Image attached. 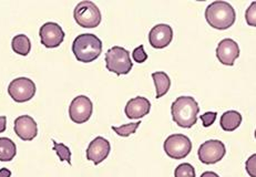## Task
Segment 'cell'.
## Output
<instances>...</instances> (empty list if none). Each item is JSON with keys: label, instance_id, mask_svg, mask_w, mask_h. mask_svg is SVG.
I'll return each instance as SVG.
<instances>
[{"label": "cell", "instance_id": "d6986e66", "mask_svg": "<svg viewBox=\"0 0 256 177\" xmlns=\"http://www.w3.org/2000/svg\"><path fill=\"white\" fill-rule=\"evenodd\" d=\"M12 48L14 52L20 55H28L30 50H32V41L26 34H18L14 35L12 41Z\"/></svg>", "mask_w": 256, "mask_h": 177}, {"label": "cell", "instance_id": "6da1fadb", "mask_svg": "<svg viewBox=\"0 0 256 177\" xmlns=\"http://www.w3.org/2000/svg\"><path fill=\"white\" fill-rule=\"evenodd\" d=\"M198 112V103L192 97H178L171 105L173 121L183 129H191L196 124Z\"/></svg>", "mask_w": 256, "mask_h": 177}, {"label": "cell", "instance_id": "8992f818", "mask_svg": "<svg viewBox=\"0 0 256 177\" xmlns=\"http://www.w3.org/2000/svg\"><path fill=\"white\" fill-rule=\"evenodd\" d=\"M166 154L173 160H182L191 153L192 142L184 134H172L164 141Z\"/></svg>", "mask_w": 256, "mask_h": 177}, {"label": "cell", "instance_id": "ac0fdd59", "mask_svg": "<svg viewBox=\"0 0 256 177\" xmlns=\"http://www.w3.org/2000/svg\"><path fill=\"white\" fill-rule=\"evenodd\" d=\"M17 154V146L8 138H0V161L10 162Z\"/></svg>", "mask_w": 256, "mask_h": 177}, {"label": "cell", "instance_id": "cb8c5ba5", "mask_svg": "<svg viewBox=\"0 0 256 177\" xmlns=\"http://www.w3.org/2000/svg\"><path fill=\"white\" fill-rule=\"evenodd\" d=\"M256 2L253 1L250 3V6L246 9V12H245V19H246V22L250 24V27L256 26Z\"/></svg>", "mask_w": 256, "mask_h": 177}, {"label": "cell", "instance_id": "277c9868", "mask_svg": "<svg viewBox=\"0 0 256 177\" xmlns=\"http://www.w3.org/2000/svg\"><path fill=\"white\" fill-rule=\"evenodd\" d=\"M106 67L108 71L116 75L128 74L133 68L130 52L119 45L110 48L106 53Z\"/></svg>", "mask_w": 256, "mask_h": 177}, {"label": "cell", "instance_id": "9a60e30c", "mask_svg": "<svg viewBox=\"0 0 256 177\" xmlns=\"http://www.w3.org/2000/svg\"><path fill=\"white\" fill-rule=\"evenodd\" d=\"M151 103L146 98L136 97L128 101L124 112L128 119L140 120L150 113Z\"/></svg>", "mask_w": 256, "mask_h": 177}, {"label": "cell", "instance_id": "d4e9b609", "mask_svg": "<svg viewBox=\"0 0 256 177\" xmlns=\"http://www.w3.org/2000/svg\"><path fill=\"white\" fill-rule=\"evenodd\" d=\"M216 115H218L216 112H206L200 116V119H201L203 122L204 128H208V126H211L215 122V120H216Z\"/></svg>", "mask_w": 256, "mask_h": 177}, {"label": "cell", "instance_id": "7a4b0ae2", "mask_svg": "<svg viewBox=\"0 0 256 177\" xmlns=\"http://www.w3.org/2000/svg\"><path fill=\"white\" fill-rule=\"evenodd\" d=\"M206 19L210 26L218 30H226L232 27L236 13L231 3L228 1H213L206 9Z\"/></svg>", "mask_w": 256, "mask_h": 177}, {"label": "cell", "instance_id": "2e32d148", "mask_svg": "<svg viewBox=\"0 0 256 177\" xmlns=\"http://www.w3.org/2000/svg\"><path fill=\"white\" fill-rule=\"evenodd\" d=\"M240 123H242V115L238 111L234 110L224 112L222 114L221 121H220L221 128L225 132H233V131L240 128Z\"/></svg>", "mask_w": 256, "mask_h": 177}, {"label": "cell", "instance_id": "3957f363", "mask_svg": "<svg viewBox=\"0 0 256 177\" xmlns=\"http://www.w3.org/2000/svg\"><path fill=\"white\" fill-rule=\"evenodd\" d=\"M72 52L80 62L90 63L102 52V41L94 33H82L74 39Z\"/></svg>", "mask_w": 256, "mask_h": 177}, {"label": "cell", "instance_id": "f1b7e54d", "mask_svg": "<svg viewBox=\"0 0 256 177\" xmlns=\"http://www.w3.org/2000/svg\"><path fill=\"white\" fill-rule=\"evenodd\" d=\"M201 177H220L216 173L214 172H204V173L201 175Z\"/></svg>", "mask_w": 256, "mask_h": 177}, {"label": "cell", "instance_id": "4fadbf2b", "mask_svg": "<svg viewBox=\"0 0 256 177\" xmlns=\"http://www.w3.org/2000/svg\"><path fill=\"white\" fill-rule=\"evenodd\" d=\"M14 133L22 141H32L38 135V126L30 115H22L14 120Z\"/></svg>", "mask_w": 256, "mask_h": 177}, {"label": "cell", "instance_id": "e0dca14e", "mask_svg": "<svg viewBox=\"0 0 256 177\" xmlns=\"http://www.w3.org/2000/svg\"><path fill=\"white\" fill-rule=\"evenodd\" d=\"M152 79L154 81L156 90V99H160L168 92L171 87L170 77L163 71H158V72L152 73Z\"/></svg>", "mask_w": 256, "mask_h": 177}, {"label": "cell", "instance_id": "ffe728a7", "mask_svg": "<svg viewBox=\"0 0 256 177\" xmlns=\"http://www.w3.org/2000/svg\"><path fill=\"white\" fill-rule=\"evenodd\" d=\"M141 124L140 121H138L136 123H129V124H124L121 126H112V130L119 135L122 136V138H128L131 134H134L136 132L138 128H139Z\"/></svg>", "mask_w": 256, "mask_h": 177}, {"label": "cell", "instance_id": "52a82bcc", "mask_svg": "<svg viewBox=\"0 0 256 177\" xmlns=\"http://www.w3.org/2000/svg\"><path fill=\"white\" fill-rule=\"evenodd\" d=\"M36 91L37 88L34 81L24 77L14 79L8 87L10 98L18 103H24L32 100L36 95Z\"/></svg>", "mask_w": 256, "mask_h": 177}, {"label": "cell", "instance_id": "7c38bea8", "mask_svg": "<svg viewBox=\"0 0 256 177\" xmlns=\"http://www.w3.org/2000/svg\"><path fill=\"white\" fill-rule=\"evenodd\" d=\"M240 47L233 39H223L220 41L216 48V57L218 61L224 65L232 67L235 60L240 57Z\"/></svg>", "mask_w": 256, "mask_h": 177}, {"label": "cell", "instance_id": "44dd1931", "mask_svg": "<svg viewBox=\"0 0 256 177\" xmlns=\"http://www.w3.org/2000/svg\"><path fill=\"white\" fill-rule=\"evenodd\" d=\"M54 151L59 156L60 161H66L71 165V151L68 146L62 144V143H57V142L54 141Z\"/></svg>", "mask_w": 256, "mask_h": 177}, {"label": "cell", "instance_id": "484cf974", "mask_svg": "<svg viewBox=\"0 0 256 177\" xmlns=\"http://www.w3.org/2000/svg\"><path fill=\"white\" fill-rule=\"evenodd\" d=\"M256 155L253 154L250 158L246 161V163H245V168H246V172L248 173V175L250 177H256Z\"/></svg>", "mask_w": 256, "mask_h": 177}, {"label": "cell", "instance_id": "4316f807", "mask_svg": "<svg viewBox=\"0 0 256 177\" xmlns=\"http://www.w3.org/2000/svg\"><path fill=\"white\" fill-rule=\"evenodd\" d=\"M7 129V116H0V133H4Z\"/></svg>", "mask_w": 256, "mask_h": 177}, {"label": "cell", "instance_id": "603a6c76", "mask_svg": "<svg viewBox=\"0 0 256 177\" xmlns=\"http://www.w3.org/2000/svg\"><path fill=\"white\" fill-rule=\"evenodd\" d=\"M132 57H133V60H134V62L136 63H143L146 61L148 53L144 51V47H143V44L139 45V47L133 50Z\"/></svg>", "mask_w": 256, "mask_h": 177}, {"label": "cell", "instance_id": "5bb4252c", "mask_svg": "<svg viewBox=\"0 0 256 177\" xmlns=\"http://www.w3.org/2000/svg\"><path fill=\"white\" fill-rule=\"evenodd\" d=\"M173 39V30L166 23H158L149 32V42L151 47L163 49L171 43Z\"/></svg>", "mask_w": 256, "mask_h": 177}, {"label": "cell", "instance_id": "5b68a950", "mask_svg": "<svg viewBox=\"0 0 256 177\" xmlns=\"http://www.w3.org/2000/svg\"><path fill=\"white\" fill-rule=\"evenodd\" d=\"M74 18L80 27L92 29L99 26L102 16L100 9L94 1L84 0L76 6L74 10Z\"/></svg>", "mask_w": 256, "mask_h": 177}, {"label": "cell", "instance_id": "8fae6325", "mask_svg": "<svg viewBox=\"0 0 256 177\" xmlns=\"http://www.w3.org/2000/svg\"><path fill=\"white\" fill-rule=\"evenodd\" d=\"M110 151V142L102 136H98L90 142L88 149H86V160L94 162V165H98L106 160Z\"/></svg>", "mask_w": 256, "mask_h": 177}, {"label": "cell", "instance_id": "9c48e42d", "mask_svg": "<svg viewBox=\"0 0 256 177\" xmlns=\"http://www.w3.org/2000/svg\"><path fill=\"white\" fill-rule=\"evenodd\" d=\"M94 112V104L86 95L76 97L69 106V116L76 124H84L88 122Z\"/></svg>", "mask_w": 256, "mask_h": 177}, {"label": "cell", "instance_id": "7402d4cb", "mask_svg": "<svg viewBox=\"0 0 256 177\" xmlns=\"http://www.w3.org/2000/svg\"><path fill=\"white\" fill-rule=\"evenodd\" d=\"M196 169L191 164H180L174 171V177H196Z\"/></svg>", "mask_w": 256, "mask_h": 177}, {"label": "cell", "instance_id": "83f0119b", "mask_svg": "<svg viewBox=\"0 0 256 177\" xmlns=\"http://www.w3.org/2000/svg\"><path fill=\"white\" fill-rule=\"evenodd\" d=\"M12 176V171L4 168V169H0V177H10Z\"/></svg>", "mask_w": 256, "mask_h": 177}, {"label": "cell", "instance_id": "30bf717a", "mask_svg": "<svg viewBox=\"0 0 256 177\" xmlns=\"http://www.w3.org/2000/svg\"><path fill=\"white\" fill-rule=\"evenodd\" d=\"M42 44L46 48H58L64 40V31L58 23L46 22L39 30Z\"/></svg>", "mask_w": 256, "mask_h": 177}, {"label": "cell", "instance_id": "ba28073f", "mask_svg": "<svg viewBox=\"0 0 256 177\" xmlns=\"http://www.w3.org/2000/svg\"><path fill=\"white\" fill-rule=\"evenodd\" d=\"M226 149L223 142L218 140H208L200 146L198 151V160L206 165L218 163L225 156Z\"/></svg>", "mask_w": 256, "mask_h": 177}]
</instances>
